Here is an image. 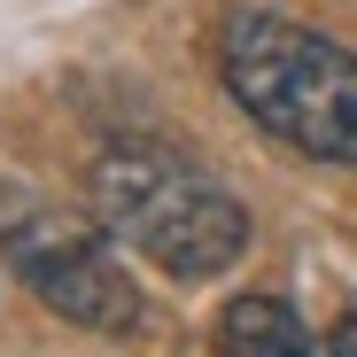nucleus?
Masks as SVG:
<instances>
[{"label":"nucleus","instance_id":"1","mask_svg":"<svg viewBox=\"0 0 357 357\" xmlns=\"http://www.w3.org/2000/svg\"><path fill=\"white\" fill-rule=\"evenodd\" d=\"M218 78L233 109L311 163H357V54L295 16L241 8L218 31Z\"/></svg>","mask_w":357,"mask_h":357},{"label":"nucleus","instance_id":"2","mask_svg":"<svg viewBox=\"0 0 357 357\" xmlns=\"http://www.w3.org/2000/svg\"><path fill=\"white\" fill-rule=\"evenodd\" d=\"M86 195L109 241H125L171 280H218L249 249V210L163 140H109L86 171Z\"/></svg>","mask_w":357,"mask_h":357},{"label":"nucleus","instance_id":"3","mask_svg":"<svg viewBox=\"0 0 357 357\" xmlns=\"http://www.w3.org/2000/svg\"><path fill=\"white\" fill-rule=\"evenodd\" d=\"M0 257L54 319L86 334H132L148 319L125 257L109 249V225H86L39 195H0Z\"/></svg>","mask_w":357,"mask_h":357},{"label":"nucleus","instance_id":"4","mask_svg":"<svg viewBox=\"0 0 357 357\" xmlns=\"http://www.w3.org/2000/svg\"><path fill=\"white\" fill-rule=\"evenodd\" d=\"M210 357H319V349H311V326L295 319L280 295H233L218 311Z\"/></svg>","mask_w":357,"mask_h":357},{"label":"nucleus","instance_id":"5","mask_svg":"<svg viewBox=\"0 0 357 357\" xmlns=\"http://www.w3.org/2000/svg\"><path fill=\"white\" fill-rule=\"evenodd\" d=\"M326 357H357V311H349V319L326 334Z\"/></svg>","mask_w":357,"mask_h":357}]
</instances>
